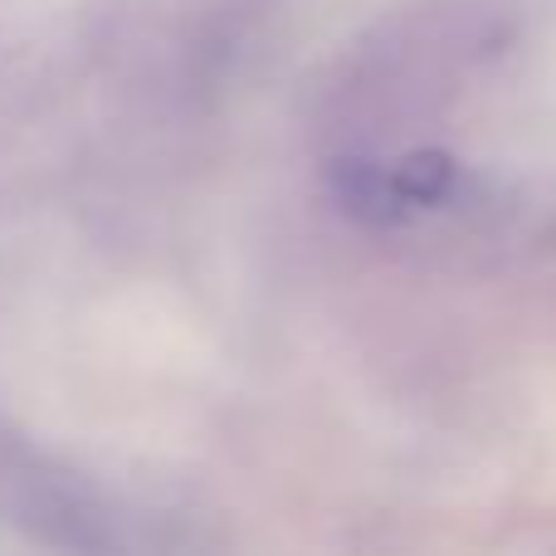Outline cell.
<instances>
[{"label": "cell", "instance_id": "cell-2", "mask_svg": "<svg viewBox=\"0 0 556 556\" xmlns=\"http://www.w3.org/2000/svg\"><path fill=\"white\" fill-rule=\"evenodd\" d=\"M459 172L450 156H405L395 166H346L337 176L342 205L366 220H401L410 211L440 205L454 195Z\"/></svg>", "mask_w": 556, "mask_h": 556}, {"label": "cell", "instance_id": "cell-1", "mask_svg": "<svg viewBox=\"0 0 556 556\" xmlns=\"http://www.w3.org/2000/svg\"><path fill=\"white\" fill-rule=\"evenodd\" d=\"M0 522L59 556H123L117 508L0 415Z\"/></svg>", "mask_w": 556, "mask_h": 556}]
</instances>
